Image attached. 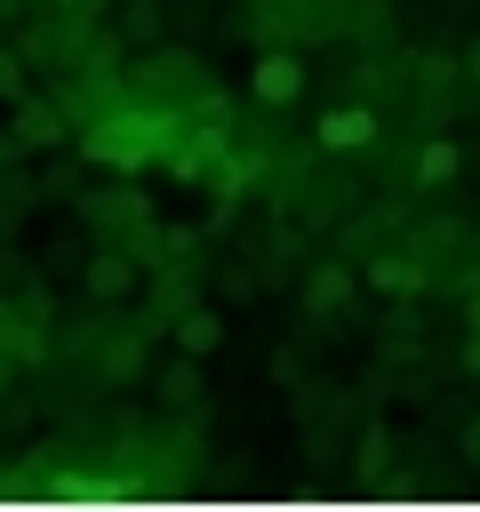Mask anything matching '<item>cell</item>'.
Here are the masks:
<instances>
[{
  "mask_svg": "<svg viewBox=\"0 0 480 512\" xmlns=\"http://www.w3.org/2000/svg\"><path fill=\"white\" fill-rule=\"evenodd\" d=\"M136 272H144V256H128V248H96V256L80 264L88 296H104V304H112V296H128V288H136Z\"/></svg>",
  "mask_w": 480,
  "mask_h": 512,
  "instance_id": "1",
  "label": "cell"
},
{
  "mask_svg": "<svg viewBox=\"0 0 480 512\" xmlns=\"http://www.w3.org/2000/svg\"><path fill=\"white\" fill-rule=\"evenodd\" d=\"M376 128H384V120H376L368 104H336V112H320V152H360Z\"/></svg>",
  "mask_w": 480,
  "mask_h": 512,
  "instance_id": "2",
  "label": "cell"
},
{
  "mask_svg": "<svg viewBox=\"0 0 480 512\" xmlns=\"http://www.w3.org/2000/svg\"><path fill=\"white\" fill-rule=\"evenodd\" d=\"M16 144H64V104L56 96H16Z\"/></svg>",
  "mask_w": 480,
  "mask_h": 512,
  "instance_id": "3",
  "label": "cell"
},
{
  "mask_svg": "<svg viewBox=\"0 0 480 512\" xmlns=\"http://www.w3.org/2000/svg\"><path fill=\"white\" fill-rule=\"evenodd\" d=\"M248 88H256L264 104H288V96L304 88V64H296L288 48H272V56H256V72H248Z\"/></svg>",
  "mask_w": 480,
  "mask_h": 512,
  "instance_id": "4",
  "label": "cell"
},
{
  "mask_svg": "<svg viewBox=\"0 0 480 512\" xmlns=\"http://www.w3.org/2000/svg\"><path fill=\"white\" fill-rule=\"evenodd\" d=\"M136 80L144 88H200V64H192V48H152Z\"/></svg>",
  "mask_w": 480,
  "mask_h": 512,
  "instance_id": "5",
  "label": "cell"
},
{
  "mask_svg": "<svg viewBox=\"0 0 480 512\" xmlns=\"http://www.w3.org/2000/svg\"><path fill=\"white\" fill-rule=\"evenodd\" d=\"M168 328H176V344H184V352H216V344H224V320H216L208 304H184V312H168Z\"/></svg>",
  "mask_w": 480,
  "mask_h": 512,
  "instance_id": "6",
  "label": "cell"
},
{
  "mask_svg": "<svg viewBox=\"0 0 480 512\" xmlns=\"http://www.w3.org/2000/svg\"><path fill=\"white\" fill-rule=\"evenodd\" d=\"M344 296H352V272H344V264H312V272H304V304H312V312H336Z\"/></svg>",
  "mask_w": 480,
  "mask_h": 512,
  "instance_id": "7",
  "label": "cell"
},
{
  "mask_svg": "<svg viewBox=\"0 0 480 512\" xmlns=\"http://www.w3.org/2000/svg\"><path fill=\"white\" fill-rule=\"evenodd\" d=\"M136 376H144V328L104 344V384H136Z\"/></svg>",
  "mask_w": 480,
  "mask_h": 512,
  "instance_id": "8",
  "label": "cell"
},
{
  "mask_svg": "<svg viewBox=\"0 0 480 512\" xmlns=\"http://www.w3.org/2000/svg\"><path fill=\"white\" fill-rule=\"evenodd\" d=\"M360 280H368V288H424V264H416V256H368Z\"/></svg>",
  "mask_w": 480,
  "mask_h": 512,
  "instance_id": "9",
  "label": "cell"
},
{
  "mask_svg": "<svg viewBox=\"0 0 480 512\" xmlns=\"http://www.w3.org/2000/svg\"><path fill=\"white\" fill-rule=\"evenodd\" d=\"M440 176H456V144H448V136H432V144L416 152V184H440Z\"/></svg>",
  "mask_w": 480,
  "mask_h": 512,
  "instance_id": "10",
  "label": "cell"
},
{
  "mask_svg": "<svg viewBox=\"0 0 480 512\" xmlns=\"http://www.w3.org/2000/svg\"><path fill=\"white\" fill-rule=\"evenodd\" d=\"M192 392H200V352H184V360L160 376V400H168V408H176V400H192Z\"/></svg>",
  "mask_w": 480,
  "mask_h": 512,
  "instance_id": "11",
  "label": "cell"
},
{
  "mask_svg": "<svg viewBox=\"0 0 480 512\" xmlns=\"http://www.w3.org/2000/svg\"><path fill=\"white\" fill-rule=\"evenodd\" d=\"M456 88V56H416V96H440Z\"/></svg>",
  "mask_w": 480,
  "mask_h": 512,
  "instance_id": "12",
  "label": "cell"
},
{
  "mask_svg": "<svg viewBox=\"0 0 480 512\" xmlns=\"http://www.w3.org/2000/svg\"><path fill=\"white\" fill-rule=\"evenodd\" d=\"M120 32H128V40H160V0H128Z\"/></svg>",
  "mask_w": 480,
  "mask_h": 512,
  "instance_id": "13",
  "label": "cell"
},
{
  "mask_svg": "<svg viewBox=\"0 0 480 512\" xmlns=\"http://www.w3.org/2000/svg\"><path fill=\"white\" fill-rule=\"evenodd\" d=\"M0 96H8V104H16V96H24V56H16V48H8V40H0Z\"/></svg>",
  "mask_w": 480,
  "mask_h": 512,
  "instance_id": "14",
  "label": "cell"
},
{
  "mask_svg": "<svg viewBox=\"0 0 480 512\" xmlns=\"http://www.w3.org/2000/svg\"><path fill=\"white\" fill-rule=\"evenodd\" d=\"M24 320H48V280H24Z\"/></svg>",
  "mask_w": 480,
  "mask_h": 512,
  "instance_id": "15",
  "label": "cell"
},
{
  "mask_svg": "<svg viewBox=\"0 0 480 512\" xmlns=\"http://www.w3.org/2000/svg\"><path fill=\"white\" fill-rule=\"evenodd\" d=\"M16 216H24V200H0V240L16 232Z\"/></svg>",
  "mask_w": 480,
  "mask_h": 512,
  "instance_id": "16",
  "label": "cell"
},
{
  "mask_svg": "<svg viewBox=\"0 0 480 512\" xmlns=\"http://www.w3.org/2000/svg\"><path fill=\"white\" fill-rule=\"evenodd\" d=\"M456 72H472V80H480V32L464 40V64H456Z\"/></svg>",
  "mask_w": 480,
  "mask_h": 512,
  "instance_id": "17",
  "label": "cell"
},
{
  "mask_svg": "<svg viewBox=\"0 0 480 512\" xmlns=\"http://www.w3.org/2000/svg\"><path fill=\"white\" fill-rule=\"evenodd\" d=\"M8 160H16V136H8V128H0V168H8Z\"/></svg>",
  "mask_w": 480,
  "mask_h": 512,
  "instance_id": "18",
  "label": "cell"
},
{
  "mask_svg": "<svg viewBox=\"0 0 480 512\" xmlns=\"http://www.w3.org/2000/svg\"><path fill=\"white\" fill-rule=\"evenodd\" d=\"M16 8H24V0H0V24H8V16H16Z\"/></svg>",
  "mask_w": 480,
  "mask_h": 512,
  "instance_id": "19",
  "label": "cell"
}]
</instances>
